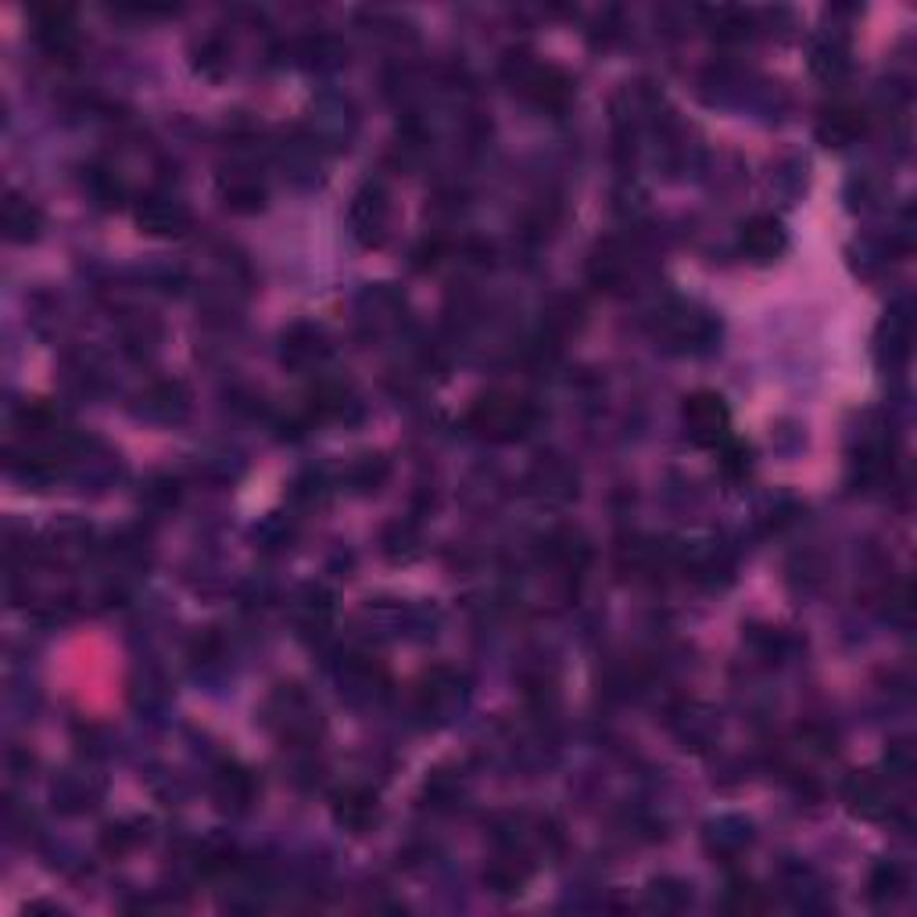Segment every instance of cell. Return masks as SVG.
I'll return each instance as SVG.
<instances>
[{"instance_id":"cell-1","label":"cell","mask_w":917,"mask_h":917,"mask_svg":"<svg viewBox=\"0 0 917 917\" xmlns=\"http://www.w3.org/2000/svg\"><path fill=\"white\" fill-rule=\"evenodd\" d=\"M534 423V409L520 398L509 395H488L469 409V427L491 441H512L523 438Z\"/></svg>"},{"instance_id":"cell-2","label":"cell","mask_w":917,"mask_h":917,"mask_svg":"<svg viewBox=\"0 0 917 917\" xmlns=\"http://www.w3.org/2000/svg\"><path fill=\"white\" fill-rule=\"evenodd\" d=\"M685 427H688V438L696 441V444H710V449H717V444H725L728 441V427H731V412L725 406V398H720L717 391H699V395H692L685 401Z\"/></svg>"},{"instance_id":"cell-3","label":"cell","mask_w":917,"mask_h":917,"mask_svg":"<svg viewBox=\"0 0 917 917\" xmlns=\"http://www.w3.org/2000/svg\"><path fill=\"white\" fill-rule=\"evenodd\" d=\"M517 79H520V90L538 108L563 111L570 104V97H574V79L555 65H523V73Z\"/></svg>"},{"instance_id":"cell-4","label":"cell","mask_w":917,"mask_h":917,"mask_svg":"<svg viewBox=\"0 0 917 917\" xmlns=\"http://www.w3.org/2000/svg\"><path fill=\"white\" fill-rule=\"evenodd\" d=\"M387 216H391V201H387V190L380 184H369L355 194L352 201V233L358 244H380L387 233Z\"/></svg>"},{"instance_id":"cell-5","label":"cell","mask_w":917,"mask_h":917,"mask_svg":"<svg viewBox=\"0 0 917 917\" xmlns=\"http://www.w3.org/2000/svg\"><path fill=\"white\" fill-rule=\"evenodd\" d=\"M136 222H141L151 237H184L190 230V212H187V205H179L176 198L151 194V198H144V205L136 208Z\"/></svg>"},{"instance_id":"cell-6","label":"cell","mask_w":917,"mask_h":917,"mask_svg":"<svg viewBox=\"0 0 917 917\" xmlns=\"http://www.w3.org/2000/svg\"><path fill=\"white\" fill-rule=\"evenodd\" d=\"M739 247L753 262H774L788 247L785 227L774 216H753L739 233Z\"/></svg>"},{"instance_id":"cell-7","label":"cell","mask_w":917,"mask_h":917,"mask_svg":"<svg viewBox=\"0 0 917 917\" xmlns=\"http://www.w3.org/2000/svg\"><path fill=\"white\" fill-rule=\"evenodd\" d=\"M190 409V395L187 387L179 380H162V384H151L147 391L141 395V412L147 420L155 423H176L184 420Z\"/></svg>"},{"instance_id":"cell-8","label":"cell","mask_w":917,"mask_h":917,"mask_svg":"<svg viewBox=\"0 0 917 917\" xmlns=\"http://www.w3.org/2000/svg\"><path fill=\"white\" fill-rule=\"evenodd\" d=\"M36 40L44 44V51L51 54H73L79 44V33H76V22H73V11L68 8H40L36 11Z\"/></svg>"},{"instance_id":"cell-9","label":"cell","mask_w":917,"mask_h":917,"mask_svg":"<svg viewBox=\"0 0 917 917\" xmlns=\"http://www.w3.org/2000/svg\"><path fill=\"white\" fill-rule=\"evenodd\" d=\"M846 803H850L853 814L868 817V821H882V817H888V788L871 774L850 777V785H846Z\"/></svg>"},{"instance_id":"cell-10","label":"cell","mask_w":917,"mask_h":917,"mask_svg":"<svg viewBox=\"0 0 917 917\" xmlns=\"http://www.w3.org/2000/svg\"><path fill=\"white\" fill-rule=\"evenodd\" d=\"M864 133V111H857L850 104H836L825 111V119L817 122V136L828 144V147H842V144H853L857 136Z\"/></svg>"},{"instance_id":"cell-11","label":"cell","mask_w":917,"mask_h":917,"mask_svg":"<svg viewBox=\"0 0 917 917\" xmlns=\"http://www.w3.org/2000/svg\"><path fill=\"white\" fill-rule=\"evenodd\" d=\"M40 227H44V219H40V208L30 205L19 194H8L4 201V237L15 241V244H30L40 237Z\"/></svg>"},{"instance_id":"cell-12","label":"cell","mask_w":917,"mask_h":917,"mask_svg":"<svg viewBox=\"0 0 917 917\" xmlns=\"http://www.w3.org/2000/svg\"><path fill=\"white\" fill-rule=\"evenodd\" d=\"M327 355L323 333L316 327H295L290 333H284V363L287 366H312Z\"/></svg>"},{"instance_id":"cell-13","label":"cell","mask_w":917,"mask_h":917,"mask_svg":"<svg viewBox=\"0 0 917 917\" xmlns=\"http://www.w3.org/2000/svg\"><path fill=\"white\" fill-rule=\"evenodd\" d=\"M338 821L344 828H352V831H366L373 821H377V796H369V792L363 788H352V792H344V796H338Z\"/></svg>"},{"instance_id":"cell-14","label":"cell","mask_w":917,"mask_h":917,"mask_svg":"<svg viewBox=\"0 0 917 917\" xmlns=\"http://www.w3.org/2000/svg\"><path fill=\"white\" fill-rule=\"evenodd\" d=\"M534 480L541 484V495L549 498V502H566V498L577 495V477L574 469L563 466V463H549V466H538L534 469Z\"/></svg>"},{"instance_id":"cell-15","label":"cell","mask_w":917,"mask_h":917,"mask_svg":"<svg viewBox=\"0 0 917 917\" xmlns=\"http://www.w3.org/2000/svg\"><path fill=\"white\" fill-rule=\"evenodd\" d=\"M706 839H710L717 853H739L742 846H749V825L739 821V817H720L706 831Z\"/></svg>"},{"instance_id":"cell-16","label":"cell","mask_w":917,"mask_h":917,"mask_svg":"<svg viewBox=\"0 0 917 917\" xmlns=\"http://www.w3.org/2000/svg\"><path fill=\"white\" fill-rule=\"evenodd\" d=\"M298 614H301L305 628L323 631L330 623V617H333V595L323 592V588H305L301 599H298Z\"/></svg>"},{"instance_id":"cell-17","label":"cell","mask_w":917,"mask_h":917,"mask_svg":"<svg viewBox=\"0 0 917 917\" xmlns=\"http://www.w3.org/2000/svg\"><path fill=\"white\" fill-rule=\"evenodd\" d=\"M255 796V785H252V777H247V771L241 767H227L219 774V799H222V807H247Z\"/></svg>"},{"instance_id":"cell-18","label":"cell","mask_w":917,"mask_h":917,"mask_svg":"<svg viewBox=\"0 0 917 917\" xmlns=\"http://www.w3.org/2000/svg\"><path fill=\"white\" fill-rule=\"evenodd\" d=\"M907 888V871L899 864H879L871 871V899H896Z\"/></svg>"},{"instance_id":"cell-19","label":"cell","mask_w":917,"mask_h":917,"mask_svg":"<svg viewBox=\"0 0 917 917\" xmlns=\"http://www.w3.org/2000/svg\"><path fill=\"white\" fill-rule=\"evenodd\" d=\"M814 73L825 76V79H839L846 68H850V58H846V51L839 44H821L814 51Z\"/></svg>"},{"instance_id":"cell-20","label":"cell","mask_w":917,"mask_h":917,"mask_svg":"<svg viewBox=\"0 0 917 917\" xmlns=\"http://www.w3.org/2000/svg\"><path fill=\"white\" fill-rule=\"evenodd\" d=\"M728 907H739V910H756L760 899H756V888L753 885H734L731 896H728Z\"/></svg>"}]
</instances>
